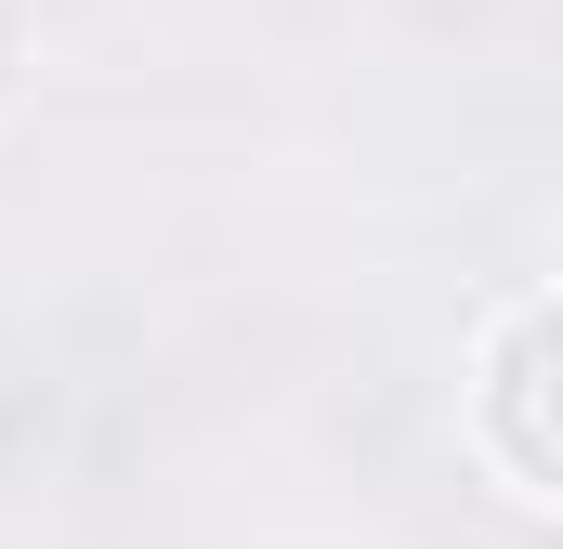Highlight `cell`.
I'll list each match as a JSON object with an SVG mask.
<instances>
[{
	"mask_svg": "<svg viewBox=\"0 0 563 549\" xmlns=\"http://www.w3.org/2000/svg\"><path fill=\"white\" fill-rule=\"evenodd\" d=\"M551 301H511L498 314V354H485V445L525 497H551Z\"/></svg>",
	"mask_w": 563,
	"mask_h": 549,
	"instance_id": "obj_1",
	"label": "cell"
}]
</instances>
